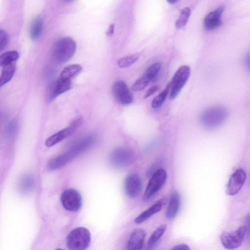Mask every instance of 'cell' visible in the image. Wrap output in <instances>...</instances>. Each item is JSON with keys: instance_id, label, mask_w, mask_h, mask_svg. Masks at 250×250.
Returning <instances> with one entry per match:
<instances>
[{"instance_id": "cell-25", "label": "cell", "mask_w": 250, "mask_h": 250, "mask_svg": "<svg viewBox=\"0 0 250 250\" xmlns=\"http://www.w3.org/2000/svg\"><path fill=\"white\" fill-rule=\"evenodd\" d=\"M167 228L166 224H162L159 226L151 234L148 241V245L149 247L155 244L163 236Z\"/></svg>"}, {"instance_id": "cell-4", "label": "cell", "mask_w": 250, "mask_h": 250, "mask_svg": "<svg viewBox=\"0 0 250 250\" xmlns=\"http://www.w3.org/2000/svg\"><path fill=\"white\" fill-rule=\"evenodd\" d=\"M90 242V233L84 227L73 229L66 238V245L69 250H86Z\"/></svg>"}, {"instance_id": "cell-7", "label": "cell", "mask_w": 250, "mask_h": 250, "mask_svg": "<svg viewBox=\"0 0 250 250\" xmlns=\"http://www.w3.org/2000/svg\"><path fill=\"white\" fill-rule=\"evenodd\" d=\"M246 234V227L243 225L231 232H223L220 239L223 247L229 250H233L239 247Z\"/></svg>"}, {"instance_id": "cell-17", "label": "cell", "mask_w": 250, "mask_h": 250, "mask_svg": "<svg viewBox=\"0 0 250 250\" xmlns=\"http://www.w3.org/2000/svg\"><path fill=\"white\" fill-rule=\"evenodd\" d=\"M163 203V201L161 200L153 204L135 218V223L137 224H142L152 215L160 211L162 208Z\"/></svg>"}, {"instance_id": "cell-2", "label": "cell", "mask_w": 250, "mask_h": 250, "mask_svg": "<svg viewBox=\"0 0 250 250\" xmlns=\"http://www.w3.org/2000/svg\"><path fill=\"white\" fill-rule=\"evenodd\" d=\"M77 48L75 41L69 37L58 40L54 44L52 50L54 60L57 63H65L74 55Z\"/></svg>"}, {"instance_id": "cell-12", "label": "cell", "mask_w": 250, "mask_h": 250, "mask_svg": "<svg viewBox=\"0 0 250 250\" xmlns=\"http://www.w3.org/2000/svg\"><path fill=\"white\" fill-rule=\"evenodd\" d=\"M142 182L136 174L128 175L125 181L124 188L125 194L131 198L138 197L142 190Z\"/></svg>"}, {"instance_id": "cell-14", "label": "cell", "mask_w": 250, "mask_h": 250, "mask_svg": "<svg viewBox=\"0 0 250 250\" xmlns=\"http://www.w3.org/2000/svg\"><path fill=\"white\" fill-rule=\"evenodd\" d=\"M146 233L142 229H134L129 236L127 250H141L143 246Z\"/></svg>"}, {"instance_id": "cell-16", "label": "cell", "mask_w": 250, "mask_h": 250, "mask_svg": "<svg viewBox=\"0 0 250 250\" xmlns=\"http://www.w3.org/2000/svg\"><path fill=\"white\" fill-rule=\"evenodd\" d=\"M75 129L76 127L71 125L61 130L46 139L45 142V146L50 147L58 144L71 135Z\"/></svg>"}, {"instance_id": "cell-31", "label": "cell", "mask_w": 250, "mask_h": 250, "mask_svg": "<svg viewBox=\"0 0 250 250\" xmlns=\"http://www.w3.org/2000/svg\"><path fill=\"white\" fill-rule=\"evenodd\" d=\"M158 87L157 85H153L150 87L146 92L144 98H147L154 94L158 90Z\"/></svg>"}, {"instance_id": "cell-27", "label": "cell", "mask_w": 250, "mask_h": 250, "mask_svg": "<svg viewBox=\"0 0 250 250\" xmlns=\"http://www.w3.org/2000/svg\"><path fill=\"white\" fill-rule=\"evenodd\" d=\"M137 54H134L121 58L118 61V65L121 68L129 67L139 59Z\"/></svg>"}, {"instance_id": "cell-11", "label": "cell", "mask_w": 250, "mask_h": 250, "mask_svg": "<svg viewBox=\"0 0 250 250\" xmlns=\"http://www.w3.org/2000/svg\"><path fill=\"white\" fill-rule=\"evenodd\" d=\"M246 178L242 168H238L231 174L227 186L226 193L230 196L236 194L243 187Z\"/></svg>"}, {"instance_id": "cell-29", "label": "cell", "mask_w": 250, "mask_h": 250, "mask_svg": "<svg viewBox=\"0 0 250 250\" xmlns=\"http://www.w3.org/2000/svg\"><path fill=\"white\" fill-rule=\"evenodd\" d=\"M149 82L150 81L143 75L134 83L131 89L134 91H141L146 87Z\"/></svg>"}, {"instance_id": "cell-38", "label": "cell", "mask_w": 250, "mask_h": 250, "mask_svg": "<svg viewBox=\"0 0 250 250\" xmlns=\"http://www.w3.org/2000/svg\"><path fill=\"white\" fill-rule=\"evenodd\" d=\"M56 250H63L62 249H57Z\"/></svg>"}, {"instance_id": "cell-19", "label": "cell", "mask_w": 250, "mask_h": 250, "mask_svg": "<svg viewBox=\"0 0 250 250\" xmlns=\"http://www.w3.org/2000/svg\"><path fill=\"white\" fill-rule=\"evenodd\" d=\"M43 27V21L42 18L40 16H37L32 21L30 29L29 36L32 40H37L41 37Z\"/></svg>"}, {"instance_id": "cell-24", "label": "cell", "mask_w": 250, "mask_h": 250, "mask_svg": "<svg viewBox=\"0 0 250 250\" xmlns=\"http://www.w3.org/2000/svg\"><path fill=\"white\" fill-rule=\"evenodd\" d=\"M170 87L171 82H169L167 83L166 88L153 99L151 103L152 108L156 109L162 105L167 98Z\"/></svg>"}, {"instance_id": "cell-21", "label": "cell", "mask_w": 250, "mask_h": 250, "mask_svg": "<svg viewBox=\"0 0 250 250\" xmlns=\"http://www.w3.org/2000/svg\"><path fill=\"white\" fill-rule=\"evenodd\" d=\"M20 190L24 193L30 192L34 187V179L32 175L25 174L23 175L19 183Z\"/></svg>"}, {"instance_id": "cell-34", "label": "cell", "mask_w": 250, "mask_h": 250, "mask_svg": "<svg viewBox=\"0 0 250 250\" xmlns=\"http://www.w3.org/2000/svg\"><path fill=\"white\" fill-rule=\"evenodd\" d=\"M245 66L250 70V52L247 54L244 60Z\"/></svg>"}, {"instance_id": "cell-26", "label": "cell", "mask_w": 250, "mask_h": 250, "mask_svg": "<svg viewBox=\"0 0 250 250\" xmlns=\"http://www.w3.org/2000/svg\"><path fill=\"white\" fill-rule=\"evenodd\" d=\"M190 13L191 10L188 7H185L181 10L179 18L175 22L176 28L180 29L186 24Z\"/></svg>"}, {"instance_id": "cell-9", "label": "cell", "mask_w": 250, "mask_h": 250, "mask_svg": "<svg viewBox=\"0 0 250 250\" xmlns=\"http://www.w3.org/2000/svg\"><path fill=\"white\" fill-rule=\"evenodd\" d=\"M61 201L63 208L71 211H78L82 205V199L80 193L73 188L64 190L61 196Z\"/></svg>"}, {"instance_id": "cell-3", "label": "cell", "mask_w": 250, "mask_h": 250, "mask_svg": "<svg viewBox=\"0 0 250 250\" xmlns=\"http://www.w3.org/2000/svg\"><path fill=\"white\" fill-rule=\"evenodd\" d=\"M228 116L227 109L221 106L208 108L201 114L200 121L201 125L207 129H213L222 125Z\"/></svg>"}, {"instance_id": "cell-28", "label": "cell", "mask_w": 250, "mask_h": 250, "mask_svg": "<svg viewBox=\"0 0 250 250\" xmlns=\"http://www.w3.org/2000/svg\"><path fill=\"white\" fill-rule=\"evenodd\" d=\"M161 65L159 62H156L150 65L146 71L144 75L150 81L153 79L160 71Z\"/></svg>"}, {"instance_id": "cell-20", "label": "cell", "mask_w": 250, "mask_h": 250, "mask_svg": "<svg viewBox=\"0 0 250 250\" xmlns=\"http://www.w3.org/2000/svg\"><path fill=\"white\" fill-rule=\"evenodd\" d=\"M72 86V81L68 80H57L52 92L50 94L49 99L52 100L58 96L62 94L69 90Z\"/></svg>"}, {"instance_id": "cell-5", "label": "cell", "mask_w": 250, "mask_h": 250, "mask_svg": "<svg viewBox=\"0 0 250 250\" xmlns=\"http://www.w3.org/2000/svg\"><path fill=\"white\" fill-rule=\"evenodd\" d=\"M133 160L134 154L132 151L124 146L114 148L109 157L110 165L116 169L124 168L129 166Z\"/></svg>"}, {"instance_id": "cell-32", "label": "cell", "mask_w": 250, "mask_h": 250, "mask_svg": "<svg viewBox=\"0 0 250 250\" xmlns=\"http://www.w3.org/2000/svg\"><path fill=\"white\" fill-rule=\"evenodd\" d=\"M245 225L246 227V234H247L248 236L250 237V213L246 216Z\"/></svg>"}, {"instance_id": "cell-36", "label": "cell", "mask_w": 250, "mask_h": 250, "mask_svg": "<svg viewBox=\"0 0 250 250\" xmlns=\"http://www.w3.org/2000/svg\"><path fill=\"white\" fill-rule=\"evenodd\" d=\"M114 24H111L109 26L108 29L106 31V34L107 36H110L112 35V34L114 33Z\"/></svg>"}, {"instance_id": "cell-1", "label": "cell", "mask_w": 250, "mask_h": 250, "mask_svg": "<svg viewBox=\"0 0 250 250\" xmlns=\"http://www.w3.org/2000/svg\"><path fill=\"white\" fill-rule=\"evenodd\" d=\"M95 141L96 138L93 135L82 138L75 142L66 151L50 160L47 164V168L50 170L62 168L89 148Z\"/></svg>"}, {"instance_id": "cell-35", "label": "cell", "mask_w": 250, "mask_h": 250, "mask_svg": "<svg viewBox=\"0 0 250 250\" xmlns=\"http://www.w3.org/2000/svg\"><path fill=\"white\" fill-rule=\"evenodd\" d=\"M82 121L83 119L81 117H77L73 121L71 125L76 128L82 123Z\"/></svg>"}, {"instance_id": "cell-8", "label": "cell", "mask_w": 250, "mask_h": 250, "mask_svg": "<svg viewBox=\"0 0 250 250\" xmlns=\"http://www.w3.org/2000/svg\"><path fill=\"white\" fill-rule=\"evenodd\" d=\"M190 74V69L188 65L180 66L175 72L171 82L170 99H174L177 96L188 80Z\"/></svg>"}, {"instance_id": "cell-10", "label": "cell", "mask_w": 250, "mask_h": 250, "mask_svg": "<svg viewBox=\"0 0 250 250\" xmlns=\"http://www.w3.org/2000/svg\"><path fill=\"white\" fill-rule=\"evenodd\" d=\"M112 93L116 100L123 105H128L133 102V96L126 83L122 80L115 82L112 86Z\"/></svg>"}, {"instance_id": "cell-15", "label": "cell", "mask_w": 250, "mask_h": 250, "mask_svg": "<svg viewBox=\"0 0 250 250\" xmlns=\"http://www.w3.org/2000/svg\"><path fill=\"white\" fill-rule=\"evenodd\" d=\"M181 204L180 196L177 192H174L170 196L165 215L167 219H173L177 215Z\"/></svg>"}, {"instance_id": "cell-6", "label": "cell", "mask_w": 250, "mask_h": 250, "mask_svg": "<svg viewBox=\"0 0 250 250\" xmlns=\"http://www.w3.org/2000/svg\"><path fill=\"white\" fill-rule=\"evenodd\" d=\"M167 179V173L164 169L160 168L155 171L151 176L145 191L144 201L150 200L163 187Z\"/></svg>"}, {"instance_id": "cell-37", "label": "cell", "mask_w": 250, "mask_h": 250, "mask_svg": "<svg viewBox=\"0 0 250 250\" xmlns=\"http://www.w3.org/2000/svg\"><path fill=\"white\" fill-rule=\"evenodd\" d=\"M177 1V0H167V2L168 3L171 4H174Z\"/></svg>"}, {"instance_id": "cell-13", "label": "cell", "mask_w": 250, "mask_h": 250, "mask_svg": "<svg viewBox=\"0 0 250 250\" xmlns=\"http://www.w3.org/2000/svg\"><path fill=\"white\" fill-rule=\"evenodd\" d=\"M224 9L225 7L220 5L206 16L204 21V26L206 30H213L222 24L221 17Z\"/></svg>"}, {"instance_id": "cell-18", "label": "cell", "mask_w": 250, "mask_h": 250, "mask_svg": "<svg viewBox=\"0 0 250 250\" xmlns=\"http://www.w3.org/2000/svg\"><path fill=\"white\" fill-rule=\"evenodd\" d=\"M82 70L79 64H72L64 67L60 73L58 80L72 81Z\"/></svg>"}, {"instance_id": "cell-23", "label": "cell", "mask_w": 250, "mask_h": 250, "mask_svg": "<svg viewBox=\"0 0 250 250\" xmlns=\"http://www.w3.org/2000/svg\"><path fill=\"white\" fill-rule=\"evenodd\" d=\"M19 56L16 50H11L2 54L0 57V65L1 67L15 62Z\"/></svg>"}, {"instance_id": "cell-33", "label": "cell", "mask_w": 250, "mask_h": 250, "mask_svg": "<svg viewBox=\"0 0 250 250\" xmlns=\"http://www.w3.org/2000/svg\"><path fill=\"white\" fill-rule=\"evenodd\" d=\"M171 250H190V249L187 245L182 244L175 246Z\"/></svg>"}, {"instance_id": "cell-30", "label": "cell", "mask_w": 250, "mask_h": 250, "mask_svg": "<svg viewBox=\"0 0 250 250\" xmlns=\"http://www.w3.org/2000/svg\"><path fill=\"white\" fill-rule=\"evenodd\" d=\"M8 42V35L3 29L0 30V50L2 51L7 46Z\"/></svg>"}, {"instance_id": "cell-22", "label": "cell", "mask_w": 250, "mask_h": 250, "mask_svg": "<svg viewBox=\"0 0 250 250\" xmlns=\"http://www.w3.org/2000/svg\"><path fill=\"white\" fill-rule=\"evenodd\" d=\"M15 71V62L2 67L0 80V85L1 87L8 83L12 79Z\"/></svg>"}]
</instances>
